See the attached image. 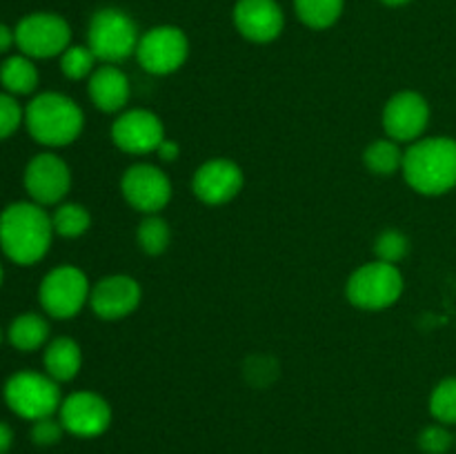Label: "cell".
<instances>
[{"mask_svg": "<svg viewBox=\"0 0 456 454\" xmlns=\"http://www.w3.org/2000/svg\"><path fill=\"white\" fill-rule=\"evenodd\" d=\"M43 365L45 374H49L53 381H74L80 372V365H83V352L74 338L58 336L45 345Z\"/></svg>", "mask_w": 456, "mask_h": 454, "instance_id": "19", "label": "cell"}, {"mask_svg": "<svg viewBox=\"0 0 456 454\" xmlns=\"http://www.w3.org/2000/svg\"><path fill=\"white\" fill-rule=\"evenodd\" d=\"M346 294L361 310H386L403 294V274L392 263H365L347 279Z\"/></svg>", "mask_w": 456, "mask_h": 454, "instance_id": "6", "label": "cell"}, {"mask_svg": "<svg viewBox=\"0 0 456 454\" xmlns=\"http://www.w3.org/2000/svg\"><path fill=\"white\" fill-rule=\"evenodd\" d=\"M419 445L428 454H445L452 448V434L441 426H430L419 434Z\"/></svg>", "mask_w": 456, "mask_h": 454, "instance_id": "31", "label": "cell"}, {"mask_svg": "<svg viewBox=\"0 0 456 454\" xmlns=\"http://www.w3.org/2000/svg\"><path fill=\"white\" fill-rule=\"evenodd\" d=\"M96 61L94 52L85 45H69L65 52L61 53V71L65 78L69 80H83L94 74L96 69Z\"/></svg>", "mask_w": 456, "mask_h": 454, "instance_id": "26", "label": "cell"}, {"mask_svg": "<svg viewBox=\"0 0 456 454\" xmlns=\"http://www.w3.org/2000/svg\"><path fill=\"white\" fill-rule=\"evenodd\" d=\"M125 200L141 214H159L172 199V182L167 174L150 163L132 165L120 181Z\"/></svg>", "mask_w": 456, "mask_h": 454, "instance_id": "10", "label": "cell"}, {"mask_svg": "<svg viewBox=\"0 0 456 454\" xmlns=\"http://www.w3.org/2000/svg\"><path fill=\"white\" fill-rule=\"evenodd\" d=\"M136 239L142 252L150 254V256H159V254H163L169 247L172 230H169L167 221L160 218L159 214H147L141 225H138Z\"/></svg>", "mask_w": 456, "mask_h": 454, "instance_id": "25", "label": "cell"}, {"mask_svg": "<svg viewBox=\"0 0 456 454\" xmlns=\"http://www.w3.org/2000/svg\"><path fill=\"white\" fill-rule=\"evenodd\" d=\"M234 25L240 36L252 43H272L285 25L276 0H239L234 7Z\"/></svg>", "mask_w": 456, "mask_h": 454, "instance_id": "17", "label": "cell"}, {"mask_svg": "<svg viewBox=\"0 0 456 454\" xmlns=\"http://www.w3.org/2000/svg\"><path fill=\"white\" fill-rule=\"evenodd\" d=\"M25 127L40 145L65 147L80 136L85 116L74 98L58 92H45L34 96V101L25 107Z\"/></svg>", "mask_w": 456, "mask_h": 454, "instance_id": "3", "label": "cell"}, {"mask_svg": "<svg viewBox=\"0 0 456 454\" xmlns=\"http://www.w3.org/2000/svg\"><path fill=\"white\" fill-rule=\"evenodd\" d=\"M3 396L7 408L16 417L27 418L31 423L45 417H53L62 403L58 381H53L49 374L34 372V369L12 374L4 381Z\"/></svg>", "mask_w": 456, "mask_h": 454, "instance_id": "4", "label": "cell"}, {"mask_svg": "<svg viewBox=\"0 0 456 454\" xmlns=\"http://www.w3.org/2000/svg\"><path fill=\"white\" fill-rule=\"evenodd\" d=\"M301 22L312 29H328L341 18L343 0H294Z\"/></svg>", "mask_w": 456, "mask_h": 454, "instance_id": "23", "label": "cell"}, {"mask_svg": "<svg viewBox=\"0 0 456 454\" xmlns=\"http://www.w3.org/2000/svg\"><path fill=\"white\" fill-rule=\"evenodd\" d=\"M138 27L125 12L114 7L94 13L87 29V47L105 65H116L138 49Z\"/></svg>", "mask_w": 456, "mask_h": 454, "instance_id": "5", "label": "cell"}, {"mask_svg": "<svg viewBox=\"0 0 456 454\" xmlns=\"http://www.w3.org/2000/svg\"><path fill=\"white\" fill-rule=\"evenodd\" d=\"M65 427H62L61 418H53V417H45L38 418V421L31 423V441L40 448H49V445H56L58 441L62 439L65 434Z\"/></svg>", "mask_w": 456, "mask_h": 454, "instance_id": "30", "label": "cell"}, {"mask_svg": "<svg viewBox=\"0 0 456 454\" xmlns=\"http://www.w3.org/2000/svg\"><path fill=\"white\" fill-rule=\"evenodd\" d=\"M243 172L230 158H212L200 165L191 181V190L205 205H225L243 190Z\"/></svg>", "mask_w": 456, "mask_h": 454, "instance_id": "16", "label": "cell"}, {"mask_svg": "<svg viewBox=\"0 0 456 454\" xmlns=\"http://www.w3.org/2000/svg\"><path fill=\"white\" fill-rule=\"evenodd\" d=\"M52 216L34 200H18L0 212V249L20 267L36 265L52 247Z\"/></svg>", "mask_w": 456, "mask_h": 454, "instance_id": "1", "label": "cell"}, {"mask_svg": "<svg viewBox=\"0 0 456 454\" xmlns=\"http://www.w3.org/2000/svg\"><path fill=\"white\" fill-rule=\"evenodd\" d=\"M13 445V430L7 421H0V454H9Z\"/></svg>", "mask_w": 456, "mask_h": 454, "instance_id": "33", "label": "cell"}, {"mask_svg": "<svg viewBox=\"0 0 456 454\" xmlns=\"http://www.w3.org/2000/svg\"><path fill=\"white\" fill-rule=\"evenodd\" d=\"M111 141L127 154H151L165 141V127L150 109H129L111 125Z\"/></svg>", "mask_w": 456, "mask_h": 454, "instance_id": "14", "label": "cell"}, {"mask_svg": "<svg viewBox=\"0 0 456 454\" xmlns=\"http://www.w3.org/2000/svg\"><path fill=\"white\" fill-rule=\"evenodd\" d=\"M430 105L417 92H399L383 107V129L396 142H414L426 132Z\"/></svg>", "mask_w": 456, "mask_h": 454, "instance_id": "13", "label": "cell"}, {"mask_svg": "<svg viewBox=\"0 0 456 454\" xmlns=\"http://www.w3.org/2000/svg\"><path fill=\"white\" fill-rule=\"evenodd\" d=\"M22 123H25V109L20 102L12 93L0 92V141L12 138Z\"/></svg>", "mask_w": 456, "mask_h": 454, "instance_id": "29", "label": "cell"}, {"mask_svg": "<svg viewBox=\"0 0 456 454\" xmlns=\"http://www.w3.org/2000/svg\"><path fill=\"white\" fill-rule=\"evenodd\" d=\"M16 47L29 58L61 56L71 40L69 22L58 13L38 12L22 18L13 29Z\"/></svg>", "mask_w": 456, "mask_h": 454, "instance_id": "8", "label": "cell"}, {"mask_svg": "<svg viewBox=\"0 0 456 454\" xmlns=\"http://www.w3.org/2000/svg\"><path fill=\"white\" fill-rule=\"evenodd\" d=\"M430 412L444 426L456 423V377L444 378L439 385L432 390Z\"/></svg>", "mask_w": 456, "mask_h": 454, "instance_id": "27", "label": "cell"}, {"mask_svg": "<svg viewBox=\"0 0 456 454\" xmlns=\"http://www.w3.org/2000/svg\"><path fill=\"white\" fill-rule=\"evenodd\" d=\"M52 225L53 234L62 236V239H78L89 230L92 216H89L87 207H83L80 203H62L52 214Z\"/></svg>", "mask_w": 456, "mask_h": 454, "instance_id": "24", "label": "cell"}, {"mask_svg": "<svg viewBox=\"0 0 456 454\" xmlns=\"http://www.w3.org/2000/svg\"><path fill=\"white\" fill-rule=\"evenodd\" d=\"M3 336H4V334H3V328H0V343H3Z\"/></svg>", "mask_w": 456, "mask_h": 454, "instance_id": "37", "label": "cell"}, {"mask_svg": "<svg viewBox=\"0 0 456 454\" xmlns=\"http://www.w3.org/2000/svg\"><path fill=\"white\" fill-rule=\"evenodd\" d=\"M89 98L105 114L120 111L129 101V78L116 65H102L89 76Z\"/></svg>", "mask_w": 456, "mask_h": 454, "instance_id": "18", "label": "cell"}, {"mask_svg": "<svg viewBox=\"0 0 456 454\" xmlns=\"http://www.w3.org/2000/svg\"><path fill=\"white\" fill-rule=\"evenodd\" d=\"M7 338L18 352H36L49 341V323L43 314L22 312L12 320Z\"/></svg>", "mask_w": 456, "mask_h": 454, "instance_id": "21", "label": "cell"}, {"mask_svg": "<svg viewBox=\"0 0 456 454\" xmlns=\"http://www.w3.org/2000/svg\"><path fill=\"white\" fill-rule=\"evenodd\" d=\"M141 285L127 274H111L98 280L89 292V305L102 320H118L141 305Z\"/></svg>", "mask_w": 456, "mask_h": 454, "instance_id": "15", "label": "cell"}, {"mask_svg": "<svg viewBox=\"0 0 456 454\" xmlns=\"http://www.w3.org/2000/svg\"><path fill=\"white\" fill-rule=\"evenodd\" d=\"M13 45H16V34H13V29H9L7 25L0 22V53H7Z\"/></svg>", "mask_w": 456, "mask_h": 454, "instance_id": "34", "label": "cell"}, {"mask_svg": "<svg viewBox=\"0 0 456 454\" xmlns=\"http://www.w3.org/2000/svg\"><path fill=\"white\" fill-rule=\"evenodd\" d=\"M3 279H4V270H3V263H0V285H3Z\"/></svg>", "mask_w": 456, "mask_h": 454, "instance_id": "36", "label": "cell"}, {"mask_svg": "<svg viewBox=\"0 0 456 454\" xmlns=\"http://www.w3.org/2000/svg\"><path fill=\"white\" fill-rule=\"evenodd\" d=\"M381 3L390 4V7H399V4H408L410 0H381Z\"/></svg>", "mask_w": 456, "mask_h": 454, "instance_id": "35", "label": "cell"}, {"mask_svg": "<svg viewBox=\"0 0 456 454\" xmlns=\"http://www.w3.org/2000/svg\"><path fill=\"white\" fill-rule=\"evenodd\" d=\"M403 176L414 191L441 196L456 187V141L432 136L414 141L403 156Z\"/></svg>", "mask_w": 456, "mask_h": 454, "instance_id": "2", "label": "cell"}, {"mask_svg": "<svg viewBox=\"0 0 456 454\" xmlns=\"http://www.w3.org/2000/svg\"><path fill=\"white\" fill-rule=\"evenodd\" d=\"M156 154L160 156V160H176L178 154H181V147L174 141H169V138H165L159 145V150H156Z\"/></svg>", "mask_w": 456, "mask_h": 454, "instance_id": "32", "label": "cell"}, {"mask_svg": "<svg viewBox=\"0 0 456 454\" xmlns=\"http://www.w3.org/2000/svg\"><path fill=\"white\" fill-rule=\"evenodd\" d=\"M403 156L405 151L399 150V142L383 138L368 145V150L363 151V163L377 176H392L403 169Z\"/></svg>", "mask_w": 456, "mask_h": 454, "instance_id": "22", "label": "cell"}, {"mask_svg": "<svg viewBox=\"0 0 456 454\" xmlns=\"http://www.w3.org/2000/svg\"><path fill=\"white\" fill-rule=\"evenodd\" d=\"M190 53V40L183 29L172 25H160L145 31L138 40L136 56L145 71L156 76H167L181 69Z\"/></svg>", "mask_w": 456, "mask_h": 454, "instance_id": "9", "label": "cell"}, {"mask_svg": "<svg viewBox=\"0 0 456 454\" xmlns=\"http://www.w3.org/2000/svg\"><path fill=\"white\" fill-rule=\"evenodd\" d=\"M38 67L34 65V58L25 56V53L4 58V62L0 65V85L12 96H29L38 87Z\"/></svg>", "mask_w": 456, "mask_h": 454, "instance_id": "20", "label": "cell"}, {"mask_svg": "<svg viewBox=\"0 0 456 454\" xmlns=\"http://www.w3.org/2000/svg\"><path fill=\"white\" fill-rule=\"evenodd\" d=\"M22 182L34 203L43 207L58 205L71 187V169L61 156L43 151L27 163Z\"/></svg>", "mask_w": 456, "mask_h": 454, "instance_id": "11", "label": "cell"}, {"mask_svg": "<svg viewBox=\"0 0 456 454\" xmlns=\"http://www.w3.org/2000/svg\"><path fill=\"white\" fill-rule=\"evenodd\" d=\"M374 252H377V261L396 265V263L403 261L405 254L410 252V240L403 231L386 230L377 236V240H374Z\"/></svg>", "mask_w": 456, "mask_h": 454, "instance_id": "28", "label": "cell"}, {"mask_svg": "<svg viewBox=\"0 0 456 454\" xmlns=\"http://www.w3.org/2000/svg\"><path fill=\"white\" fill-rule=\"evenodd\" d=\"M58 418L69 434L92 439L110 427L111 408L96 392H74L62 399Z\"/></svg>", "mask_w": 456, "mask_h": 454, "instance_id": "12", "label": "cell"}, {"mask_svg": "<svg viewBox=\"0 0 456 454\" xmlns=\"http://www.w3.org/2000/svg\"><path fill=\"white\" fill-rule=\"evenodd\" d=\"M89 280L83 270L74 265L53 267L45 274L38 288V301L45 314L52 319H74L89 301Z\"/></svg>", "mask_w": 456, "mask_h": 454, "instance_id": "7", "label": "cell"}]
</instances>
